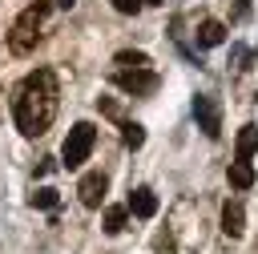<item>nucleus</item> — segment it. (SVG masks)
I'll return each instance as SVG.
<instances>
[{
    "instance_id": "obj_1",
    "label": "nucleus",
    "mask_w": 258,
    "mask_h": 254,
    "mask_svg": "<svg viewBox=\"0 0 258 254\" xmlns=\"http://www.w3.org/2000/svg\"><path fill=\"white\" fill-rule=\"evenodd\" d=\"M56 101H60V89H56V73L52 69H32L16 89H12V117H16V129L24 137H40L52 117H56Z\"/></svg>"
},
{
    "instance_id": "obj_2",
    "label": "nucleus",
    "mask_w": 258,
    "mask_h": 254,
    "mask_svg": "<svg viewBox=\"0 0 258 254\" xmlns=\"http://www.w3.org/2000/svg\"><path fill=\"white\" fill-rule=\"evenodd\" d=\"M40 20H44V4H32V8H24V12L16 16V24H12V32H8V48H12L16 56H24V52L36 48V40H40Z\"/></svg>"
},
{
    "instance_id": "obj_3",
    "label": "nucleus",
    "mask_w": 258,
    "mask_h": 254,
    "mask_svg": "<svg viewBox=\"0 0 258 254\" xmlns=\"http://www.w3.org/2000/svg\"><path fill=\"white\" fill-rule=\"evenodd\" d=\"M93 145H97V129H93L89 121H77V125L69 129L64 145H60V157H64V165H69V169H77L81 161H89Z\"/></svg>"
},
{
    "instance_id": "obj_4",
    "label": "nucleus",
    "mask_w": 258,
    "mask_h": 254,
    "mask_svg": "<svg viewBox=\"0 0 258 254\" xmlns=\"http://www.w3.org/2000/svg\"><path fill=\"white\" fill-rule=\"evenodd\" d=\"M194 121L206 137H222V101L214 93H198L194 97Z\"/></svg>"
},
{
    "instance_id": "obj_5",
    "label": "nucleus",
    "mask_w": 258,
    "mask_h": 254,
    "mask_svg": "<svg viewBox=\"0 0 258 254\" xmlns=\"http://www.w3.org/2000/svg\"><path fill=\"white\" fill-rule=\"evenodd\" d=\"M113 85L125 89V93H133V97H145V93L157 89V73L153 69H117L113 73Z\"/></svg>"
},
{
    "instance_id": "obj_6",
    "label": "nucleus",
    "mask_w": 258,
    "mask_h": 254,
    "mask_svg": "<svg viewBox=\"0 0 258 254\" xmlns=\"http://www.w3.org/2000/svg\"><path fill=\"white\" fill-rule=\"evenodd\" d=\"M105 189H109V177L97 169V173H85L81 177V185H77V194H81V206H89V210H97L101 202H105Z\"/></svg>"
},
{
    "instance_id": "obj_7",
    "label": "nucleus",
    "mask_w": 258,
    "mask_h": 254,
    "mask_svg": "<svg viewBox=\"0 0 258 254\" xmlns=\"http://www.w3.org/2000/svg\"><path fill=\"white\" fill-rule=\"evenodd\" d=\"M129 214H133V218H153V214H157V194H153L149 185H137V189L129 194Z\"/></svg>"
},
{
    "instance_id": "obj_8",
    "label": "nucleus",
    "mask_w": 258,
    "mask_h": 254,
    "mask_svg": "<svg viewBox=\"0 0 258 254\" xmlns=\"http://www.w3.org/2000/svg\"><path fill=\"white\" fill-rule=\"evenodd\" d=\"M242 230H246V210H242V202H226V206H222V234H226V238H242Z\"/></svg>"
},
{
    "instance_id": "obj_9",
    "label": "nucleus",
    "mask_w": 258,
    "mask_h": 254,
    "mask_svg": "<svg viewBox=\"0 0 258 254\" xmlns=\"http://www.w3.org/2000/svg\"><path fill=\"white\" fill-rule=\"evenodd\" d=\"M226 40V24L222 20H202L198 24V48H218Z\"/></svg>"
},
{
    "instance_id": "obj_10",
    "label": "nucleus",
    "mask_w": 258,
    "mask_h": 254,
    "mask_svg": "<svg viewBox=\"0 0 258 254\" xmlns=\"http://www.w3.org/2000/svg\"><path fill=\"white\" fill-rule=\"evenodd\" d=\"M254 149H258V125H242L238 129V161H250L254 157Z\"/></svg>"
},
{
    "instance_id": "obj_11",
    "label": "nucleus",
    "mask_w": 258,
    "mask_h": 254,
    "mask_svg": "<svg viewBox=\"0 0 258 254\" xmlns=\"http://www.w3.org/2000/svg\"><path fill=\"white\" fill-rule=\"evenodd\" d=\"M226 177H230L234 189H250V185H254V169H250V161H234V165L226 169Z\"/></svg>"
},
{
    "instance_id": "obj_12",
    "label": "nucleus",
    "mask_w": 258,
    "mask_h": 254,
    "mask_svg": "<svg viewBox=\"0 0 258 254\" xmlns=\"http://www.w3.org/2000/svg\"><path fill=\"white\" fill-rule=\"evenodd\" d=\"M129 222V206H109L105 210V234H121Z\"/></svg>"
},
{
    "instance_id": "obj_13",
    "label": "nucleus",
    "mask_w": 258,
    "mask_h": 254,
    "mask_svg": "<svg viewBox=\"0 0 258 254\" xmlns=\"http://www.w3.org/2000/svg\"><path fill=\"white\" fill-rule=\"evenodd\" d=\"M121 137H125L129 149H141V145H145V129H141L137 121H121Z\"/></svg>"
},
{
    "instance_id": "obj_14",
    "label": "nucleus",
    "mask_w": 258,
    "mask_h": 254,
    "mask_svg": "<svg viewBox=\"0 0 258 254\" xmlns=\"http://www.w3.org/2000/svg\"><path fill=\"white\" fill-rule=\"evenodd\" d=\"M117 69H149V56L145 52H117Z\"/></svg>"
},
{
    "instance_id": "obj_15",
    "label": "nucleus",
    "mask_w": 258,
    "mask_h": 254,
    "mask_svg": "<svg viewBox=\"0 0 258 254\" xmlns=\"http://www.w3.org/2000/svg\"><path fill=\"white\" fill-rule=\"evenodd\" d=\"M56 202H60V194H56L52 185H44V189H36V194H32V206H36V210H52Z\"/></svg>"
},
{
    "instance_id": "obj_16",
    "label": "nucleus",
    "mask_w": 258,
    "mask_h": 254,
    "mask_svg": "<svg viewBox=\"0 0 258 254\" xmlns=\"http://www.w3.org/2000/svg\"><path fill=\"white\" fill-rule=\"evenodd\" d=\"M113 8H117V12H125V16H137V12L145 8V0H113Z\"/></svg>"
},
{
    "instance_id": "obj_17",
    "label": "nucleus",
    "mask_w": 258,
    "mask_h": 254,
    "mask_svg": "<svg viewBox=\"0 0 258 254\" xmlns=\"http://www.w3.org/2000/svg\"><path fill=\"white\" fill-rule=\"evenodd\" d=\"M230 60H234V69H246V65H250V48L234 44V48H230Z\"/></svg>"
},
{
    "instance_id": "obj_18",
    "label": "nucleus",
    "mask_w": 258,
    "mask_h": 254,
    "mask_svg": "<svg viewBox=\"0 0 258 254\" xmlns=\"http://www.w3.org/2000/svg\"><path fill=\"white\" fill-rule=\"evenodd\" d=\"M97 105H101V113H109V117H113V121H121V109H117V105H113V101H97Z\"/></svg>"
},
{
    "instance_id": "obj_19",
    "label": "nucleus",
    "mask_w": 258,
    "mask_h": 254,
    "mask_svg": "<svg viewBox=\"0 0 258 254\" xmlns=\"http://www.w3.org/2000/svg\"><path fill=\"white\" fill-rule=\"evenodd\" d=\"M56 4H60V8H73V0H56Z\"/></svg>"
},
{
    "instance_id": "obj_20",
    "label": "nucleus",
    "mask_w": 258,
    "mask_h": 254,
    "mask_svg": "<svg viewBox=\"0 0 258 254\" xmlns=\"http://www.w3.org/2000/svg\"><path fill=\"white\" fill-rule=\"evenodd\" d=\"M145 4H161V0H145Z\"/></svg>"
},
{
    "instance_id": "obj_21",
    "label": "nucleus",
    "mask_w": 258,
    "mask_h": 254,
    "mask_svg": "<svg viewBox=\"0 0 258 254\" xmlns=\"http://www.w3.org/2000/svg\"><path fill=\"white\" fill-rule=\"evenodd\" d=\"M254 101H258V97H254Z\"/></svg>"
}]
</instances>
